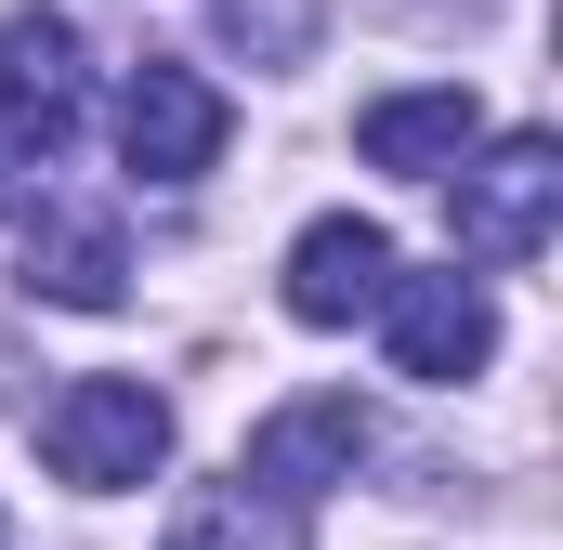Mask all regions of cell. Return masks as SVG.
Masks as SVG:
<instances>
[{
    "label": "cell",
    "instance_id": "cell-1",
    "mask_svg": "<svg viewBox=\"0 0 563 550\" xmlns=\"http://www.w3.org/2000/svg\"><path fill=\"white\" fill-rule=\"evenodd\" d=\"M551 210H563V144H551V132H498L485 157H459L445 237H459V263L525 275L538 250H551Z\"/></svg>",
    "mask_w": 563,
    "mask_h": 550
},
{
    "label": "cell",
    "instance_id": "cell-2",
    "mask_svg": "<svg viewBox=\"0 0 563 550\" xmlns=\"http://www.w3.org/2000/svg\"><path fill=\"white\" fill-rule=\"evenodd\" d=\"M40 459H53V485L119 498V485H144V472L170 459V394H157V381H66V394L40 407Z\"/></svg>",
    "mask_w": 563,
    "mask_h": 550
},
{
    "label": "cell",
    "instance_id": "cell-3",
    "mask_svg": "<svg viewBox=\"0 0 563 550\" xmlns=\"http://www.w3.org/2000/svg\"><path fill=\"white\" fill-rule=\"evenodd\" d=\"M79 132V26L66 13H0V197L53 170Z\"/></svg>",
    "mask_w": 563,
    "mask_h": 550
},
{
    "label": "cell",
    "instance_id": "cell-4",
    "mask_svg": "<svg viewBox=\"0 0 563 550\" xmlns=\"http://www.w3.org/2000/svg\"><path fill=\"white\" fill-rule=\"evenodd\" d=\"M354 459H367V407H354V394H288V407L250 432L236 485H250L263 512H314L328 485H354Z\"/></svg>",
    "mask_w": 563,
    "mask_h": 550
},
{
    "label": "cell",
    "instance_id": "cell-5",
    "mask_svg": "<svg viewBox=\"0 0 563 550\" xmlns=\"http://www.w3.org/2000/svg\"><path fill=\"white\" fill-rule=\"evenodd\" d=\"M223 92L197 79V66H132V92H119V157H132L144 184H197L210 157H223Z\"/></svg>",
    "mask_w": 563,
    "mask_h": 550
},
{
    "label": "cell",
    "instance_id": "cell-6",
    "mask_svg": "<svg viewBox=\"0 0 563 550\" xmlns=\"http://www.w3.org/2000/svg\"><path fill=\"white\" fill-rule=\"evenodd\" d=\"M380 341H394L407 381H472V367L498 354V301H485L472 275H394V288H380Z\"/></svg>",
    "mask_w": 563,
    "mask_h": 550
},
{
    "label": "cell",
    "instance_id": "cell-7",
    "mask_svg": "<svg viewBox=\"0 0 563 550\" xmlns=\"http://www.w3.org/2000/svg\"><path fill=\"white\" fill-rule=\"evenodd\" d=\"M380 288H394V237L380 223H354V210L301 223V250H288V315L301 328H354V315H380Z\"/></svg>",
    "mask_w": 563,
    "mask_h": 550
},
{
    "label": "cell",
    "instance_id": "cell-8",
    "mask_svg": "<svg viewBox=\"0 0 563 550\" xmlns=\"http://www.w3.org/2000/svg\"><path fill=\"white\" fill-rule=\"evenodd\" d=\"M354 144H367V170H459L472 144H485V106H472V79H432V92H380V106H354Z\"/></svg>",
    "mask_w": 563,
    "mask_h": 550
},
{
    "label": "cell",
    "instance_id": "cell-9",
    "mask_svg": "<svg viewBox=\"0 0 563 550\" xmlns=\"http://www.w3.org/2000/svg\"><path fill=\"white\" fill-rule=\"evenodd\" d=\"M26 288L66 315H119L132 301V250L106 210H26Z\"/></svg>",
    "mask_w": 563,
    "mask_h": 550
},
{
    "label": "cell",
    "instance_id": "cell-10",
    "mask_svg": "<svg viewBox=\"0 0 563 550\" xmlns=\"http://www.w3.org/2000/svg\"><path fill=\"white\" fill-rule=\"evenodd\" d=\"M210 13H223V40H236L250 66H301V53H314V26H328L314 0H210Z\"/></svg>",
    "mask_w": 563,
    "mask_h": 550
},
{
    "label": "cell",
    "instance_id": "cell-11",
    "mask_svg": "<svg viewBox=\"0 0 563 550\" xmlns=\"http://www.w3.org/2000/svg\"><path fill=\"white\" fill-rule=\"evenodd\" d=\"M157 550H288V525L276 538H250V498H197V512H170V538Z\"/></svg>",
    "mask_w": 563,
    "mask_h": 550
},
{
    "label": "cell",
    "instance_id": "cell-12",
    "mask_svg": "<svg viewBox=\"0 0 563 550\" xmlns=\"http://www.w3.org/2000/svg\"><path fill=\"white\" fill-rule=\"evenodd\" d=\"M0 550H13V538H0Z\"/></svg>",
    "mask_w": 563,
    "mask_h": 550
}]
</instances>
